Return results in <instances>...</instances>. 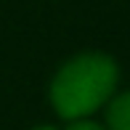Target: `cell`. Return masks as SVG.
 Listing matches in <instances>:
<instances>
[{"label":"cell","instance_id":"obj_1","mask_svg":"<svg viewBox=\"0 0 130 130\" xmlns=\"http://www.w3.org/2000/svg\"><path fill=\"white\" fill-rule=\"evenodd\" d=\"M120 69L106 53H80L51 80V104L61 120H88L114 96Z\"/></svg>","mask_w":130,"mask_h":130},{"label":"cell","instance_id":"obj_4","mask_svg":"<svg viewBox=\"0 0 130 130\" xmlns=\"http://www.w3.org/2000/svg\"><path fill=\"white\" fill-rule=\"evenodd\" d=\"M35 130H58V127H51V125H40V127H35Z\"/></svg>","mask_w":130,"mask_h":130},{"label":"cell","instance_id":"obj_2","mask_svg":"<svg viewBox=\"0 0 130 130\" xmlns=\"http://www.w3.org/2000/svg\"><path fill=\"white\" fill-rule=\"evenodd\" d=\"M106 122H109V130H130V90L111 98Z\"/></svg>","mask_w":130,"mask_h":130},{"label":"cell","instance_id":"obj_3","mask_svg":"<svg viewBox=\"0 0 130 130\" xmlns=\"http://www.w3.org/2000/svg\"><path fill=\"white\" fill-rule=\"evenodd\" d=\"M67 130H109V127L98 125V122H93V120H74V122H69Z\"/></svg>","mask_w":130,"mask_h":130}]
</instances>
